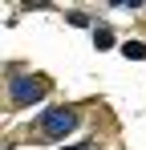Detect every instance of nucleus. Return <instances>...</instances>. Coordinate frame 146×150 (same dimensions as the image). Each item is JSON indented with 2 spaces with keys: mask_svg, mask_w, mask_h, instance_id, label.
Masks as SVG:
<instances>
[{
  "mask_svg": "<svg viewBox=\"0 0 146 150\" xmlns=\"http://www.w3.org/2000/svg\"><path fill=\"white\" fill-rule=\"evenodd\" d=\"M122 53H126V57H134V61H142V57H146V45H142V41H126Z\"/></svg>",
  "mask_w": 146,
  "mask_h": 150,
  "instance_id": "nucleus-3",
  "label": "nucleus"
},
{
  "mask_svg": "<svg viewBox=\"0 0 146 150\" xmlns=\"http://www.w3.org/2000/svg\"><path fill=\"white\" fill-rule=\"evenodd\" d=\"M81 150H97V146H81Z\"/></svg>",
  "mask_w": 146,
  "mask_h": 150,
  "instance_id": "nucleus-5",
  "label": "nucleus"
},
{
  "mask_svg": "<svg viewBox=\"0 0 146 150\" xmlns=\"http://www.w3.org/2000/svg\"><path fill=\"white\" fill-rule=\"evenodd\" d=\"M73 126H77V114H69V110H49L45 122H41V130H45L49 138H65Z\"/></svg>",
  "mask_w": 146,
  "mask_h": 150,
  "instance_id": "nucleus-2",
  "label": "nucleus"
},
{
  "mask_svg": "<svg viewBox=\"0 0 146 150\" xmlns=\"http://www.w3.org/2000/svg\"><path fill=\"white\" fill-rule=\"evenodd\" d=\"M94 41L106 49V45H114V33H110V28H97V33H94Z\"/></svg>",
  "mask_w": 146,
  "mask_h": 150,
  "instance_id": "nucleus-4",
  "label": "nucleus"
},
{
  "mask_svg": "<svg viewBox=\"0 0 146 150\" xmlns=\"http://www.w3.org/2000/svg\"><path fill=\"white\" fill-rule=\"evenodd\" d=\"M45 81H41V77H16V81H12V101H16V105H28V101H41L45 98Z\"/></svg>",
  "mask_w": 146,
  "mask_h": 150,
  "instance_id": "nucleus-1",
  "label": "nucleus"
}]
</instances>
